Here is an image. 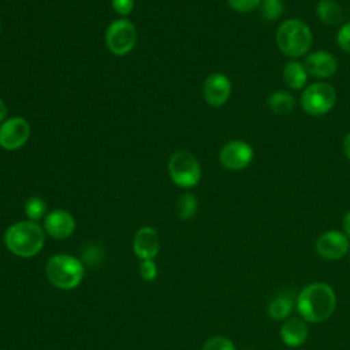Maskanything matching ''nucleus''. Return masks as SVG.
<instances>
[{"mask_svg":"<svg viewBox=\"0 0 350 350\" xmlns=\"http://www.w3.org/2000/svg\"><path fill=\"white\" fill-rule=\"evenodd\" d=\"M336 308V297L331 286L314 282L302 288L297 298V309L301 317L309 323L328 320Z\"/></svg>","mask_w":350,"mask_h":350,"instance_id":"obj_1","label":"nucleus"},{"mask_svg":"<svg viewBox=\"0 0 350 350\" xmlns=\"http://www.w3.org/2000/svg\"><path fill=\"white\" fill-rule=\"evenodd\" d=\"M4 243L15 256L33 257L45 243V230L31 220L18 221L7 228L4 234Z\"/></svg>","mask_w":350,"mask_h":350,"instance_id":"obj_2","label":"nucleus"},{"mask_svg":"<svg viewBox=\"0 0 350 350\" xmlns=\"http://www.w3.org/2000/svg\"><path fill=\"white\" fill-rule=\"evenodd\" d=\"M276 44L284 56L298 59L309 53L313 44V34L304 21L286 19L276 30Z\"/></svg>","mask_w":350,"mask_h":350,"instance_id":"obj_3","label":"nucleus"},{"mask_svg":"<svg viewBox=\"0 0 350 350\" xmlns=\"http://www.w3.org/2000/svg\"><path fill=\"white\" fill-rule=\"evenodd\" d=\"M45 273L55 287L71 290L81 283L83 278V265L74 256L55 254L48 260Z\"/></svg>","mask_w":350,"mask_h":350,"instance_id":"obj_4","label":"nucleus"},{"mask_svg":"<svg viewBox=\"0 0 350 350\" xmlns=\"http://www.w3.org/2000/svg\"><path fill=\"white\" fill-rule=\"evenodd\" d=\"M336 103V90L328 82H313L301 94L299 104L310 116H321L329 112Z\"/></svg>","mask_w":350,"mask_h":350,"instance_id":"obj_5","label":"nucleus"},{"mask_svg":"<svg viewBox=\"0 0 350 350\" xmlns=\"http://www.w3.org/2000/svg\"><path fill=\"white\" fill-rule=\"evenodd\" d=\"M168 174L179 187H193L201 179V165L194 154L186 150L175 152L168 160Z\"/></svg>","mask_w":350,"mask_h":350,"instance_id":"obj_6","label":"nucleus"},{"mask_svg":"<svg viewBox=\"0 0 350 350\" xmlns=\"http://www.w3.org/2000/svg\"><path fill=\"white\" fill-rule=\"evenodd\" d=\"M105 42L111 53L124 56L133 51L137 42V29L124 18L113 21L107 29Z\"/></svg>","mask_w":350,"mask_h":350,"instance_id":"obj_7","label":"nucleus"},{"mask_svg":"<svg viewBox=\"0 0 350 350\" xmlns=\"http://www.w3.org/2000/svg\"><path fill=\"white\" fill-rule=\"evenodd\" d=\"M253 148L250 144L232 139L224 144L219 152V160L221 165L231 171H241L246 168L253 160Z\"/></svg>","mask_w":350,"mask_h":350,"instance_id":"obj_8","label":"nucleus"},{"mask_svg":"<svg viewBox=\"0 0 350 350\" xmlns=\"http://www.w3.org/2000/svg\"><path fill=\"white\" fill-rule=\"evenodd\" d=\"M30 137V126L26 119L16 116L4 120L0 126V146L5 150L22 148Z\"/></svg>","mask_w":350,"mask_h":350,"instance_id":"obj_9","label":"nucleus"},{"mask_svg":"<svg viewBox=\"0 0 350 350\" xmlns=\"http://www.w3.org/2000/svg\"><path fill=\"white\" fill-rule=\"evenodd\" d=\"M350 249L349 238L345 232L331 230L319 237L316 241V252L325 260H339Z\"/></svg>","mask_w":350,"mask_h":350,"instance_id":"obj_10","label":"nucleus"},{"mask_svg":"<svg viewBox=\"0 0 350 350\" xmlns=\"http://www.w3.org/2000/svg\"><path fill=\"white\" fill-rule=\"evenodd\" d=\"M202 94L211 107H221L231 96V81L221 72H213L205 79Z\"/></svg>","mask_w":350,"mask_h":350,"instance_id":"obj_11","label":"nucleus"},{"mask_svg":"<svg viewBox=\"0 0 350 350\" xmlns=\"http://www.w3.org/2000/svg\"><path fill=\"white\" fill-rule=\"evenodd\" d=\"M308 75H312L314 78H329L332 77L338 70V62L335 56L325 51H313L305 55L302 62Z\"/></svg>","mask_w":350,"mask_h":350,"instance_id":"obj_12","label":"nucleus"},{"mask_svg":"<svg viewBox=\"0 0 350 350\" xmlns=\"http://www.w3.org/2000/svg\"><path fill=\"white\" fill-rule=\"evenodd\" d=\"M45 232L55 239H66L75 230V220L72 215L64 209H55L45 216Z\"/></svg>","mask_w":350,"mask_h":350,"instance_id":"obj_13","label":"nucleus"},{"mask_svg":"<svg viewBox=\"0 0 350 350\" xmlns=\"http://www.w3.org/2000/svg\"><path fill=\"white\" fill-rule=\"evenodd\" d=\"M133 249L141 260H153L160 249L157 231L152 227H141L134 235Z\"/></svg>","mask_w":350,"mask_h":350,"instance_id":"obj_14","label":"nucleus"},{"mask_svg":"<svg viewBox=\"0 0 350 350\" xmlns=\"http://www.w3.org/2000/svg\"><path fill=\"white\" fill-rule=\"evenodd\" d=\"M280 338L290 347H298L306 342L308 327L304 319L288 317L280 327Z\"/></svg>","mask_w":350,"mask_h":350,"instance_id":"obj_15","label":"nucleus"},{"mask_svg":"<svg viewBox=\"0 0 350 350\" xmlns=\"http://www.w3.org/2000/svg\"><path fill=\"white\" fill-rule=\"evenodd\" d=\"M283 81L284 83L293 89V90H299L306 86L308 81V72L302 64V62L298 60H290L283 68Z\"/></svg>","mask_w":350,"mask_h":350,"instance_id":"obj_16","label":"nucleus"},{"mask_svg":"<svg viewBox=\"0 0 350 350\" xmlns=\"http://www.w3.org/2000/svg\"><path fill=\"white\" fill-rule=\"evenodd\" d=\"M317 18L325 25H338L343 18L342 5L335 0H320L316 5Z\"/></svg>","mask_w":350,"mask_h":350,"instance_id":"obj_17","label":"nucleus"},{"mask_svg":"<svg viewBox=\"0 0 350 350\" xmlns=\"http://www.w3.org/2000/svg\"><path fill=\"white\" fill-rule=\"evenodd\" d=\"M268 108L275 115H287L295 107V97L286 90H276L268 96Z\"/></svg>","mask_w":350,"mask_h":350,"instance_id":"obj_18","label":"nucleus"},{"mask_svg":"<svg viewBox=\"0 0 350 350\" xmlns=\"http://www.w3.org/2000/svg\"><path fill=\"white\" fill-rule=\"evenodd\" d=\"M293 306H294L293 297L286 295V294H279L271 299V302L268 305V314L273 320L284 321L286 319H288V316L293 310Z\"/></svg>","mask_w":350,"mask_h":350,"instance_id":"obj_19","label":"nucleus"},{"mask_svg":"<svg viewBox=\"0 0 350 350\" xmlns=\"http://www.w3.org/2000/svg\"><path fill=\"white\" fill-rule=\"evenodd\" d=\"M197 206H198L197 198L190 193H185L176 201V205H175L176 216L182 220H189L196 215Z\"/></svg>","mask_w":350,"mask_h":350,"instance_id":"obj_20","label":"nucleus"},{"mask_svg":"<svg viewBox=\"0 0 350 350\" xmlns=\"http://www.w3.org/2000/svg\"><path fill=\"white\" fill-rule=\"evenodd\" d=\"M258 10L262 19L273 22L283 15L284 4L282 0H261Z\"/></svg>","mask_w":350,"mask_h":350,"instance_id":"obj_21","label":"nucleus"},{"mask_svg":"<svg viewBox=\"0 0 350 350\" xmlns=\"http://www.w3.org/2000/svg\"><path fill=\"white\" fill-rule=\"evenodd\" d=\"M46 212V204L41 197L33 196L25 202V213L31 221H37Z\"/></svg>","mask_w":350,"mask_h":350,"instance_id":"obj_22","label":"nucleus"},{"mask_svg":"<svg viewBox=\"0 0 350 350\" xmlns=\"http://www.w3.org/2000/svg\"><path fill=\"white\" fill-rule=\"evenodd\" d=\"M202 350H235V346L231 342V339L216 335L205 340Z\"/></svg>","mask_w":350,"mask_h":350,"instance_id":"obj_23","label":"nucleus"},{"mask_svg":"<svg viewBox=\"0 0 350 350\" xmlns=\"http://www.w3.org/2000/svg\"><path fill=\"white\" fill-rule=\"evenodd\" d=\"M228 5L237 12H250L260 7L261 0H227Z\"/></svg>","mask_w":350,"mask_h":350,"instance_id":"obj_24","label":"nucleus"},{"mask_svg":"<svg viewBox=\"0 0 350 350\" xmlns=\"http://www.w3.org/2000/svg\"><path fill=\"white\" fill-rule=\"evenodd\" d=\"M336 42L339 48L350 55V22L345 23L336 33Z\"/></svg>","mask_w":350,"mask_h":350,"instance_id":"obj_25","label":"nucleus"},{"mask_svg":"<svg viewBox=\"0 0 350 350\" xmlns=\"http://www.w3.org/2000/svg\"><path fill=\"white\" fill-rule=\"evenodd\" d=\"M139 275L144 280L150 282L157 275V267L153 260H142L139 264Z\"/></svg>","mask_w":350,"mask_h":350,"instance_id":"obj_26","label":"nucleus"},{"mask_svg":"<svg viewBox=\"0 0 350 350\" xmlns=\"http://www.w3.org/2000/svg\"><path fill=\"white\" fill-rule=\"evenodd\" d=\"M112 8L122 16H127L134 8V0H111Z\"/></svg>","mask_w":350,"mask_h":350,"instance_id":"obj_27","label":"nucleus"},{"mask_svg":"<svg viewBox=\"0 0 350 350\" xmlns=\"http://www.w3.org/2000/svg\"><path fill=\"white\" fill-rule=\"evenodd\" d=\"M343 152L346 154V157L350 160V133H347L345 135V139H343Z\"/></svg>","mask_w":350,"mask_h":350,"instance_id":"obj_28","label":"nucleus"},{"mask_svg":"<svg viewBox=\"0 0 350 350\" xmlns=\"http://www.w3.org/2000/svg\"><path fill=\"white\" fill-rule=\"evenodd\" d=\"M343 230H345V234L347 235V238H350V211L343 217Z\"/></svg>","mask_w":350,"mask_h":350,"instance_id":"obj_29","label":"nucleus"},{"mask_svg":"<svg viewBox=\"0 0 350 350\" xmlns=\"http://www.w3.org/2000/svg\"><path fill=\"white\" fill-rule=\"evenodd\" d=\"M5 115H7V107H5L4 101L0 98V122H1V120H4Z\"/></svg>","mask_w":350,"mask_h":350,"instance_id":"obj_30","label":"nucleus"},{"mask_svg":"<svg viewBox=\"0 0 350 350\" xmlns=\"http://www.w3.org/2000/svg\"><path fill=\"white\" fill-rule=\"evenodd\" d=\"M0 30H1V22H0Z\"/></svg>","mask_w":350,"mask_h":350,"instance_id":"obj_31","label":"nucleus"},{"mask_svg":"<svg viewBox=\"0 0 350 350\" xmlns=\"http://www.w3.org/2000/svg\"><path fill=\"white\" fill-rule=\"evenodd\" d=\"M245 350H252V349H245Z\"/></svg>","mask_w":350,"mask_h":350,"instance_id":"obj_32","label":"nucleus"}]
</instances>
